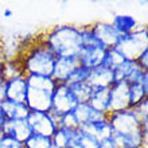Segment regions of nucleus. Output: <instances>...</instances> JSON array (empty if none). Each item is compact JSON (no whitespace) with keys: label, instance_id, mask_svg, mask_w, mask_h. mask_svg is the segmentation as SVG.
<instances>
[{"label":"nucleus","instance_id":"obj_24","mask_svg":"<svg viewBox=\"0 0 148 148\" xmlns=\"http://www.w3.org/2000/svg\"><path fill=\"white\" fill-rule=\"evenodd\" d=\"M125 59L127 58L117 50L116 47H110V49H106L105 50L104 59H102V66L108 67L110 70H114L119 65H121V63L124 62Z\"/></svg>","mask_w":148,"mask_h":148},{"label":"nucleus","instance_id":"obj_29","mask_svg":"<svg viewBox=\"0 0 148 148\" xmlns=\"http://www.w3.org/2000/svg\"><path fill=\"white\" fill-rule=\"evenodd\" d=\"M58 123V128H65V129H71V131H77L79 129V124H78L77 119L74 116L73 110L67 113H63L57 119Z\"/></svg>","mask_w":148,"mask_h":148},{"label":"nucleus","instance_id":"obj_23","mask_svg":"<svg viewBox=\"0 0 148 148\" xmlns=\"http://www.w3.org/2000/svg\"><path fill=\"white\" fill-rule=\"evenodd\" d=\"M77 131L58 128L53 133V136H51L53 147L54 148H70V145L73 144L74 139L77 136Z\"/></svg>","mask_w":148,"mask_h":148},{"label":"nucleus","instance_id":"obj_6","mask_svg":"<svg viewBox=\"0 0 148 148\" xmlns=\"http://www.w3.org/2000/svg\"><path fill=\"white\" fill-rule=\"evenodd\" d=\"M27 123L32 133L51 137L58 129V123L50 112H30Z\"/></svg>","mask_w":148,"mask_h":148},{"label":"nucleus","instance_id":"obj_14","mask_svg":"<svg viewBox=\"0 0 148 148\" xmlns=\"http://www.w3.org/2000/svg\"><path fill=\"white\" fill-rule=\"evenodd\" d=\"M5 136L12 137L19 143H24L31 136V128L28 125L27 120H8L5 127L3 128Z\"/></svg>","mask_w":148,"mask_h":148},{"label":"nucleus","instance_id":"obj_20","mask_svg":"<svg viewBox=\"0 0 148 148\" xmlns=\"http://www.w3.org/2000/svg\"><path fill=\"white\" fill-rule=\"evenodd\" d=\"M88 104L98 112L109 114V89L94 88L88 100Z\"/></svg>","mask_w":148,"mask_h":148},{"label":"nucleus","instance_id":"obj_7","mask_svg":"<svg viewBox=\"0 0 148 148\" xmlns=\"http://www.w3.org/2000/svg\"><path fill=\"white\" fill-rule=\"evenodd\" d=\"M114 82L116 81H127L128 84L140 82L144 77L148 75V70L141 69L137 65L136 59H125L124 62L113 70Z\"/></svg>","mask_w":148,"mask_h":148},{"label":"nucleus","instance_id":"obj_33","mask_svg":"<svg viewBox=\"0 0 148 148\" xmlns=\"http://www.w3.org/2000/svg\"><path fill=\"white\" fill-rule=\"evenodd\" d=\"M136 62L141 69L148 70V49H145L144 51H141L140 55L136 58Z\"/></svg>","mask_w":148,"mask_h":148},{"label":"nucleus","instance_id":"obj_15","mask_svg":"<svg viewBox=\"0 0 148 148\" xmlns=\"http://www.w3.org/2000/svg\"><path fill=\"white\" fill-rule=\"evenodd\" d=\"M77 66H79L77 58H70V57L57 58L51 77L54 78V81L57 84H65L66 79L69 78V75L71 74V71Z\"/></svg>","mask_w":148,"mask_h":148},{"label":"nucleus","instance_id":"obj_28","mask_svg":"<svg viewBox=\"0 0 148 148\" xmlns=\"http://www.w3.org/2000/svg\"><path fill=\"white\" fill-rule=\"evenodd\" d=\"M70 148H98V141L88 136L86 133L82 132L81 129H78L77 136L74 139L73 144L70 145Z\"/></svg>","mask_w":148,"mask_h":148},{"label":"nucleus","instance_id":"obj_19","mask_svg":"<svg viewBox=\"0 0 148 148\" xmlns=\"http://www.w3.org/2000/svg\"><path fill=\"white\" fill-rule=\"evenodd\" d=\"M3 113L5 114L7 120H27L30 109L24 102H16L10 101V100H4L0 105Z\"/></svg>","mask_w":148,"mask_h":148},{"label":"nucleus","instance_id":"obj_10","mask_svg":"<svg viewBox=\"0 0 148 148\" xmlns=\"http://www.w3.org/2000/svg\"><path fill=\"white\" fill-rule=\"evenodd\" d=\"M4 89H5V100L16 102H24L26 93H27V81L26 75H18V77L8 78L4 81Z\"/></svg>","mask_w":148,"mask_h":148},{"label":"nucleus","instance_id":"obj_31","mask_svg":"<svg viewBox=\"0 0 148 148\" xmlns=\"http://www.w3.org/2000/svg\"><path fill=\"white\" fill-rule=\"evenodd\" d=\"M132 110L136 113V116L140 119V121L148 120V98H144L137 105H135L132 108Z\"/></svg>","mask_w":148,"mask_h":148},{"label":"nucleus","instance_id":"obj_30","mask_svg":"<svg viewBox=\"0 0 148 148\" xmlns=\"http://www.w3.org/2000/svg\"><path fill=\"white\" fill-rule=\"evenodd\" d=\"M89 73L90 70L86 69L84 66H77L71 71V74L69 75V78L66 79V85H71V84H78V82H88L89 78Z\"/></svg>","mask_w":148,"mask_h":148},{"label":"nucleus","instance_id":"obj_11","mask_svg":"<svg viewBox=\"0 0 148 148\" xmlns=\"http://www.w3.org/2000/svg\"><path fill=\"white\" fill-rule=\"evenodd\" d=\"M105 50L106 49L104 46H84L77 57L79 66L92 70L94 67L102 65Z\"/></svg>","mask_w":148,"mask_h":148},{"label":"nucleus","instance_id":"obj_2","mask_svg":"<svg viewBox=\"0 0 148 148\" xmlns=\"http://www.w3.org/2000/svg\"><path fill=\"white\" fill-rule=\"evenodd\" d=\"M19 61L24 75L39 74V75H50L51 77L57 57L39 38L36 42L31 43L26 49Z\"/></svg>","mask_w":148,"mask_h":148},{"label":"nucleus","instance_id":"obj_25","mask_svg":"<svg viewBox=\"0 0 148 148\" xmlns=\"http://www.w3.org/2000/svg\"><path fill=\"white\" fill-rule=\"evenodd\" d=\"M67 86H69L74 98L77 100V102H88L90 94H92V90H93V88L88 82H78V84H71Z\"/></svg>","mask_w":148,"mask_h":148},{"label":"nucleus","instance_id":"obj_37","mask_svg":"<svg viewBox=\"0 0 148 148\" xmlns=\"http://www.w3.org/2000/svg\"><path fill=\"white\" fill-rule=\"evenodd\" d=\"M5 100V89H4V82L0 84V102H3Z\"/></svg>","mask_w":148,"mask_h":148},{"label":"nucleus","instance_id":"obj_17","mask_svg":"<svg viewBox=\"0 0 148 148\" xmlns=\"http://www.w3.org/2000/svg\"><path fill=\"white\" fill-rule=\"evenodd\" d=\"M84 133H86L88 136L94 139L96 141H101L104 139H108L113 135L112 128H110L108 119L102 121H96V123H90V124H85L79 128Z\"/></svg>","mask_w":148,"mask_h":148},{"label":"nucleus","instance_id":"obj_16","mask_svg":"<svg viewBox=\"0 0 148 148\" xmlns=\"http://www.w3.org/2000/svg\"><path fill=\"white\" fill-rule=\"evenodd\" d=\"M114 82V75H113V70L108 69V67L100 66L92 69L89 73V78H88V84L92 88H106L109 89Z\"/></svg>","mask_w":148,"mask_h":148},{"label":"nucleus","instance_id":"obj_13","mask_svg":"<svg viewBox=\"0 0 148 148\" xmlns=\"http://www.w3.org/2000/svg\"><path fill=\"white\" fill-rule=\"evenodd\" d=\"M73 113L75 116V119H77L78 124H79V128L85 124L96 123V121H102L108 119V114L96 110L88 102H78L77 106L73 109Z\"/></svg>","mask_w":148,"mask_h":148},{"label":"nucleus","instance_id":"obj_3","mask_svg":"<svg viewBox=\"0 0 148 148\" xmlns=\"http://www.w3.org/2000/svg\"><path fill=\"white\" fill-rule=\"evenodd\" d=\"M127 59H136L141 51L148 49L147 26H139L131 34L121 35L114 46Z\"/></svg>","mask_w":148,"mask_h":148},{"label":"nucleus","instance_id":"obj_27","mask_svg":"<svg viewBox=\"0 0 148 148\" xmlns=\"http://www.w3.org/2000/svg\"><path fill=\"white\" fill-rule=\"evenodd\" d=\"M23 148H54V147H53L51 137L31 133V136L23 143Z\"/></svg>","mask_w":148,"mask_h":148},{"label":"nucleus","instance_id":"obj_38","mask_svg":"<svg viewBox=\"0 0 148 148\" xmlns=\"http://www.w3.org/2000/svg\"><path fill=\"white\" fill-rule=\"evenodd\" d=\"M14 15V11H12L11 8H4V11H3V16L4 18H11V16Z\"/></svg>","mask_w":148,"mask_h":148},{"label":"nucleus","instance_id":"obj_36","mask_svg":"<svg viewBox=\"0 0 148 148\" xmlns=\"http://www.w3.org/2000/svg\"><path fill=\"white\" fill-rule=\"evenodd\" d=\"M7 117H5V114L3 113V110H1V108H0V129L3 131V128L5 127V124H7Z\"/></svg>","mask_w":148,"mask_h":148},{"label":"nucleus","instance_id":"obj_8","mask_svg":"<svg viewBox=\"0 0 148 148\" xmlns=\"http://www.w3.org/2000/svg\"><path fill=\"white\" fill-rule=\"evenodd\" d=\"M131 109L129 106V84L116 81L109 88V113Z\"/></svg>","mask_w":148,"mask_h":148},{"label":"nucleus","instance_id":"obj_34","mask_svg":"<svg viewBox=\"0 0 148 148\" xmlns=\"http://www.w3.org/2000/svg\"><path fill=\"white\" fill-rule=\"evenodd\" d=\"M98 148H117L116 143L113 140V137H108V139H104V140L98 141Z\"/></svg>","mask_w":148,"mask_h":148},{"label":"nucleus","instance_id":"obj_1","mask_svg":"<svg viewBox=\"0 0 148 148\" xmlns=\"http://www.w3.org/2000/svg\"><path fill=\"white\" fill-rule=\"evenodd\" d=\"M45 45L50 49L57 58L70 57L77 58L82 49L81 30L75 24H58L47 30L40 36Z\"/></svg>","mask_w":148,"mask_h":148},{"label":"nucleus","instance_id":"obj_18","mask_svg":"<svg viewBox=\"0 0 148 148\" xmlns=\"http://www.w3.org/2000/svg\"><path fill=\"white\" fill-rule=\"evenodd\" d=\"M110 24L120 36L131 34L139 27L137 19L133 15H129V14H117V15H114Z\"/></svg>","mask_w":148,"mask_h":148},{"label":"nucleus","instance_id":"obj_4","mask_svg":"<svg viewBox=\"0 0 148 148\" xmlns=\"http://www.w3.org/2000/svg\"><path fill=\"white\" fill-rule=\"evenodd\" d=\"M108 123L112 128V132L116 135H132V133L141 132L140 119L136 116V113L132 109L109 113Z\"/></svg>","mask_w":148,"mask_h":148},{"label":"nucleus","instance_id":"obj_12","mask_svg":"<svg viewBox=\"0 0 148 148\" xmlns=\"http://www.w3.org/2000/svg\"><path fill=\"white\" fill-rule=\"evenodd\" d=\"M90 28L105 49H110L117 45L120 35L116 32V30L112 27L109 22H94L90 24Z\"/></svg>","mask_w":148,"mask_h":148},{"label":"nucleus","instance_id":"obj_5","mask_svg":"<svg viewBox=\"0 0 148 148\" xmlns=\"http://www.w3.org/2000/svg\"><path fill=\"white\" fill-rule=\"evenodd\" d=\"M77 100L71 94L70 89L66 84H57L51 94V110L50 113L55 117V120L61 114L71 110L77 106Z\"/></svg>","mask_w":148,"mask_h":148},{"label":"nucleus","instance_id":"obj_21","mask_svg":"<svg viewBox=\"0 0 148 148\" xmlns=\"http://www.w3.org/2000/svg\"><path fill=\"white\" fill-rule=\"evenodd\" d=\"M144 98H148V75L140 82L129 84V106L132 109Z\"/></svg>","mask_w":148,"mask_h":148},{"label":"nucleus","instance_id":"obj_39","mask_svg":"<svg viewBox=\"0 0 148 148\" xmlns=\"http://www.w3.org/2000/svg\"><path fill=\"white\" fill-rule=\"evenodd\" d=\"M1 65H3V63H1ZM1 65H0V84L5 81V78H4V73H3V66H1Z\"/></svg>","mask_w":148,"mask_h":148},{"label":"nucleus","instance_id":"obj_22","mask_svg":"<svg viewBox=\"0 0 148 148\" xmlns=\"http://www.w3.org/2000/svg\"><path fill=\"white\" fill-rule=\"evenodd\" d=\"M26 81H27V86L32 88V89H40L46 90V92H51L57 86V82L54 81V78L50 75H39V74H30L26 75Z\"/></svg>","mask_w":148,"mask_h":148},{"label":"nucleus","instance_id":"obj_26","mask_svg":"<svg viewBox=\"0 0 148 148\" xmlns=\"http://www.w3.org/2000/svg\"><path fill=\"white\" fill-rule=\"evenodd\" d=\"M1 66H3V73H4V78L5 79L12 78V77H18V75L23 74L19 58H7L3 62Z\"/></svg>","mask_w":148,"mask_h":148},{"label":"nucleus","instance_id":"obj_41","mask_svg":"<svg viewBox=\"0 0 148 148\" xmlns=\"http://www.w3.org/2000/svg\"><path fill=\"white\" fill-rule=\"evenodd\" d=\"M0 105H1V102H0Z\"/></svg>","mask_w":148,"mask_h":148},{"label":"nucleus","instance_id":"obj_40","mask_svg":"<svg viewBox=\"0 0 148 148\" xmlns=\"http://www.w3.org/2000/svg\"><path fill=\"white\" fill-rule=\"evenodd\" d=\"M3 137H4V132L0 129V148H1V141H3Z\"/></svg>","mask_w":148,"mask_h":148},{"label":"nucleus","instance_id":"obj_35","mask_svg":"<svg viewBox=\"0 0 148 148\" xmlns=\"http://www.w3.org/2000/svg\"><path fill=\"white\" fill-rule=\"evenodd\" d=\"M8 57H7V51H5V47H4V45L1 42H0V65L7 59Z\"/></svg>","mask_w":148,"mask_h":148},{"label":"nucleus","instance_id":"obj_32","mask_svg":"<svg viewBox=\"0 0 148 148\" xmlns=\"http://www.w3.org/2000/svg\"><path fill=\"white\" fill-rule=\"evenodd\" d=\"M1 148H23V143H19L15 139L4 135L3 141H1Z\"/></svg>","mask_w":148,"mask_h":148},{"label":"nucleus","instance_id":"obj_9","mask_svg":"<svg viewBox=\"0 0 148 148\" xmlns=\"http://www.w3.org/2000/svg\"><path fill=\"white\" fill-rule=\"evenodd\" d=\"M51 92L32 89L27 86L24 104L30 112H50L51 110Z\"/></svg>","mask_w":148,"mask_h":148}]
</instances>
